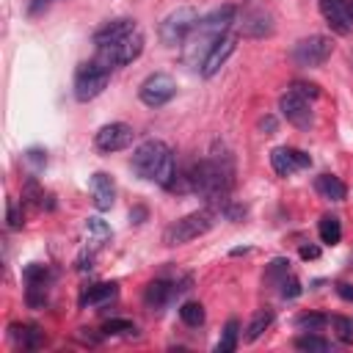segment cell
<instances>
[{
	"mask_svg": "<svg viewBox=\"0 0 353 353\" xmlns=\"http://www.w3.org/2000/svg\"><path fill=\"white\" fill-rule=\"evenodd\" d=\"M237 22V8L234 6H221L215 11H210L207 17H201L196 22V28L190 30V36L182 41V61L190 69H201L204 58L210 55V50L215 47V41L229 33V28Z\"/></svg>",
	"mask_w": 353,
	"mask_h": 353,
	"instance_id": "cell-1",
	"label": "cell"
},
{
	"mask_svg": "<svg viewBox=\"0 0 353 353\" xmlns=\"http://www.w3.org/2000/svg\"><path fill=\"white\" fill-rule=\"evenodd\" d=\"M132 171L141 179H149L160 188H171L174 176H176V157L174 152L163 143V141H143L135 152H132Z\"/></svg>",
	"mask_w": 353,
	"mask_h": 353,
	"instance_id": "cell-2",
	"label": "cell"
},
{
	"mask_svg": "<svg viewBox=\"0 0 353 353\" xmlns=\"http://www.w3.org/2000/svg\"><path fill=\"white\" fill-rule=\"evenodd\" d=\"M212 223H215V210H212V207L196 210V212H190V215H185V218H179V221H174V223H168L165 232H163V243H165V245L190 243V240L207 234V232L212 229Z\"/></svg>",
	"mask_w": 353,
	"mask_h": 353,
	"instance_id": "cell-3",
	"label": "cell"
},
{
	"mask_svg": "<svg viewBox=\"0 0 353 353\" xmlns=\"http://www.w3.org/2000/svg\"><path fill=\"white\" fill-rule=\"evenodd\" d=\"M110 83V66L102 63L99 58H91L77 66L74 72V99L77 102H91L97 99Z\"/></svg>",
	"mask_w": 353,
	"mask_h": 353,
	"instance_id": "cell-4",
	"label": "cell"
},
{
	"mask_svg": "<svg viewBox=\"0 0 353 353\" xmlns=\"http://www.w3.org/2000/svg\"><path fill=\"white\" fill-rule=\"evenodd\" d=\"M199 19L201 17H199V11L193 6H179L171 14H165V19L157 28V36H160V41L165 47H176V44H182L190 36V30L196 28Z\"/></svg>",
	"mask_w": 353,
	"mask_h": 353,
	"instance_id": "cell-5",
	"label": "cell"
},
{
	"mask_svg": "<svg viewBox=\"0 0 353 353\" xmlns=\"http://www.w3.org/2000/svg\"><path fill=\"white\" fill-rule=\"evenodd\" d=\"M141 52H143V33H141V30H132V33H127L121 41L108 44V47H99V50H97V58L113 69V66L132 63Z\"/></svg>",
	"mask_w": 353,
	"mask_h": 353,
	"instance_id": "cell-6",
	"label": "cell"
},
{
	"mask_svg": "<svg viewBox=\"0 0 353 353\" xmlns=\"http://www.w3.org/2000/svg\"><path fill=\"white\" fill-rule=\"evenodd\" d=\"M331 52H334V41H331L328 36L314 33V36L301 39V41L292 47V52H290V55H292V61H295L298 66L314 69V66L325 63V61L331 58Z\"/></svg>",
	"mask_w": 353,
	"mask_h": 353,
	"instance_id": "cell-7",
	"label": "cell"
},
{
	"mask_svg": "<svg viewBox=\"0 0 353 353\" xmlns=\"http://www.w3.org/2000/svg\"><path fill=\"white\" fill-rule=\"evenodd\" d=\"M138 97L146 108H163L176 97V80L165 72H154L138 85Z\"/></svg>",
	"mask_w": 353,
	"mask_h": 353,
	"instance_id": "cell-8",
	"label": "cell"
},
{
	"mask_svg": "<svg viewBox=\"0 0 353 353\" xmlns=\"http://www.w3.org/2000/svg\"><path fill=\"white\" fill-rule=\"evenodd\" d=\"M279 110H281V116H284L292 127H298V130H309V127L314 124L312 99H306V97H301V94H295V91H290V88L279 97Z\"/></svg>",
	"mask_w": 353,
	"mask_h": 353,
	"instance_id": "cell-9",
	"label": "cell"
},
{
	"mask_svg": "<svg viewBox=\"0 0 353 353\" xmlns=\"http://www.w3.org/2000/svg\"><path fill=\"white\" fill-rule=\"evenodd\" d=\"M132 138H135V132H132L130 124H124V121H110V124H105V127L97 130L94 143H97L99 152L110 154V152H121V149H127V146L132 143Z\"/></svg>",
	"mask_w": 353,
	"mask_h": 353,
	"instance_id": "cell-10",
	"label": "cell"
},
{
	"mask_svg": "<svg viewBox=\"0 0 353 353\" xmlns=\"http://www.w3.org/2000/svg\"><path fill=\"white\" fill-rule=\"evenodd\" d=\"M320 11L334 33L345 36L353 30V0H320Z\"/></svg>",
	"mask_w": 353,
	"mask_h": 353,
	"instance_id": "cell-11",
	"label": "cell"
},
{
	"mask_svg": "<svg viewBox=\"0 0 353 353\" xmlns=\"http://www.w3.org/2000/svg\"><path fill=\"white\" fill-rule=\"evenodd\" d=\"M270 165L279 176H290L295 174L298 168H309L312 165V157L301 149H290V146H276L270 152Z\"/></svg>",
	"mask_w": 353,
	"mask_h": 353,
	"instance_id": "cell-12",
	"label": "cell"
},
{
	"mask_svg": "<svg viewBox=\"0 0 353 353\" xmlns=\"http://www.w3.org/2000/svg\"><path fill=\"white\" fill-rule=\"evenodd\" d=\"M234 47H237V36H234V33H223V36L215 41V47L210 50V55L204 58V63H201V74H204V77L218 74V69L229 61V55L234 52Z\"/></svg>",
	"mask_w": 353,
	"mask_h": 353,
	"instance_id": "cell-13",
	"label": "cell"
},
{
	"mask_svg": "<svg viewBox=\"0 0 353 353\" xmlns=\"http://www.w3.org/2000/svg\"><path fill=\"white\" fill-rule=\"evenodd\" d=\"M132 30H138V28H135V19H130V17L110 19V22H105L102 28L94 30V44H97V50H99V47H108V44H116V41H121V39H124L127 33H132Z\"/></svg>",
	"mask_w": 353,
	"mask_h": 353,
	"instance_id": "cell-14",
	"label": "cell"
},
{
	"mask_svg": "<svg viewBox=\"0 0 353 353\" xmlns=\"http://www.w3.org/2000/svg\"><path fill=\"white\" fill-rule=\"evenodd\" d=\"M91 199H94V207L102 210V212L113 207V201H116V185H113V179L105 171H97L91 176Z\"/></svg>",
	"mask_w": 353,
	"mask_h": 353,
	"instance_id": "cell-15",
	"label": "cell"
},
{
	"mask_svg": "<svg viewBox=\"0 0 353 353\" xmlns=\"http://www.w3.org/2000/svg\"><path fill=\"white\" fill-rule=\"evenodd\" d=\"M240 33H243V36H251V39H262V36H270V33H273V22H270V14H265V11H248V14L243 17Z\"/></svg>",
	"mask_w": 353,
	"mask_h": 353,
	"instance_id": "cell-16",
	"label": "cell"
},
{
	"mask_svg": "<svg viewBox=\"0 0 353 353\" xmlns=\"http://www.w3.org/2000/svg\"><path fill=\"white\" fill-rule=\"evenodd\" d=\"M174 295H176V287H171L168 281L157 279V281H149V284H146V290H143V303L154 312V309H163Z\"/></svg>",
	"mask_w": 353,
	"mask_h": 353,
	"instance_id": "cell-17",
	"label": "cell"
},
{
	"mask_svg": "<svg viewBox=\"0 0 353 353\" xmlns=\"http://www.w3.org/2000/svg\"><path fill=\"white\" fill-rule=\"evenodd\" d=\"M314 190H317V196L325 199V201H342V199L347 196L345 182H342L339 176H334V174H320V176H314Z\"/></svg>",
	"mask_w": 353,
	"mask_h": 353,
	"instance_id": "cell-18",
	"label": "cell"
},
{
	"mask_svg": "<svg viewBox=\"0 0 353 353\" xmlns=\"http://www.w3.org/2000/svg\"><path fill=\"white\" fill-rule=\"evenodd\" d=\"M110 298H116V284H113V281L91 284V287H85V290H83V295H80V309L102 306V303H108Z\"/></svg>",
	"mask_w": 353,
	"mask_h": 353,
	"instance_id": "cell-19",
	"label": "cell"
},
{
	"mask_svg": "<svg viewBox=\"0 0 353 353\" xmlns=\"http://www.w3.org/2000/svg\"><path fill=\"white\" fill-rule=\"evenodd\" d=\"M317 232H320V240L325 245H336L342 240V223L336 215H323L320 223H317Z\"/></svg>",
	"mask_w": 353,
	"mask_h": 353,
	"instance_id": "cell-20",
	"label": "cell"
},
{
	"mask_svg": "<svg viewBox=\"0 0 353 353\" xmlns=\"http://www.w3.org/2000/svg\"><path fill=\"white\" fill-rule=\"evenodd\" d=\"M237 339H240V323L232 317V320H226V325H223V334H221V339H218V345H215V353H232V350L237 347Z\"/></svg>",
	"mask_w": 353,
	"mask_h": 353,
	"instance_id": "cell-21",
	"label": "cell"
},
{
	"mask_svg": "<svg viewBox=\"0 0 353 353\" xmlns=\"http://www.w3.org/2000/svg\"><path fill=\"white\" fill-rule=\"evenodd\" d=\"M273 323V312H256L254 317H251V323H248V328H245V342H256L265 331H268V325Z\"/></svg>",
	"mask_w": 353,
	"mask_h": 353,
	"instance_id": "cell-22",
	"label": "cell"
},
{
	"mask_svg": "<svg viewBox=\"0 0 353 353\" xmlns=\"http://www.w3.org/2000/svg\"><path fill=\"white\" fill-rule=\"evenodd\" d=\"M179 317H182V323H185V325L199 328V325L204 323V306H201L199 301H188V303H182V306H179Z\"/></svg>",
	"mask_w": 353,
	"mask_h": 353,
	"instance_id": "cell-23",
	"label": "cell"
},
{
	"mask_svg": "<svg viewBox=\"0 0 353 353\" xmlns=\"http://www.w3.org/2000/svg\"><path fill=\"white\" fill-rule=\"evenodd\" d=\"M295 347L298 350H312V353H325V350H331V342L317 336V334H303V336L295 339Z\"/></svg>",
	"mask_w": 353,
	"mask_h": 353,
	"instance_id": "cell-24",
	"label": "cell"
},
{
	"mask_svg": "<svg viewBox=\"0 0 353 353\" xmlns=\"http://www.w3.org/2000/svg\"><path fill=\"white\" fill-rule=\"evenodd\" d=\"M331 328L342 345H353V320L350 317H342V314L331 317Z\"/></svg>",
	"mask_w": 353,
	"mask_h": 353,
	"instance_id": "cell-25",
	"label": "cell"
},
{
	"mask_svg": "<svg viewBox=\"0 0 353 353\" xmlns=\"http://www.w3.org/2000/svg\"><path fill=\"white\" fill-rule=\"evenodd\" d=\"M325 323H328V317L325 314H317V312H303V314L295 317V325L301 331H320Z\"/></svg>",
	"mask_w": 353,
	"mask_h": 353,
	"instance_id": "cell-26",
	"label": "cell"
},
{
	"mask_svg": "<svg viewBox=\"0 0 353 353\" xmlns=\"http://www.w3.org/2000/svg\"><path fill=\"white\" fill-rule=\"evenodd\" d=\"M290 91H295V94H301V97H306V99H317V97H320V88H317L314 83H306V80H295V83L290 85Z\"/></svg>",
	"mask_w": 353,
	"mask_h": 353,
	"instance_id": "cell-27",
	"label": "cell"
},
{
	"mask_svg": "<svg viewBox=\"0 0 353 353\" xmlns=\"http://www.w3.org/2000/svg\"><path fill=\"white\" fill-rule=\"evenodd\" d=\"M41 331L39 325H22V347H39Z\"/></svg>",
	"mask_w": 353,
	"mask_h": 353,
	"instance_id": "cell-28",
	"label": "cell"
},
{
	"mask_svg": "<svg viewBox=\"0 0 353 353\" xmlns=\"http://www.w3.org/2000/svg\"><path fill=\"white\" fill-rule=\"evenodd\" d=\"M6 218H8V226H11V229H19V226H22V212H19V204H17L14 199H8Z\"/></svg>",
	"mask_w": 353,
	"mask_h": 353,
	"instance_id": "cell-29",
	"label": "cell"
},
{
	"mask_svg": "<svg viewBox=\"0 0 353 353\" xmlns=\"http://www.w3.org/2000/svg\"><path fill=\"white\" fill-rule=\"evenodd\" d=\"M135 331V325L130 320H108L105 323V334H130Z\"/></svg>",
	"mask_w": 353,
	"mask_h": 353,
	"instance_id": "cell-30",
	"label": "cell"
},
{
	"mask_svg": "<svg viewBox=\"0 0 353 353\" xmlns=\"http://www.w3.org/2000/svg\"><path fill=\"white\" fill-rule=\"evenodd\" d=\"M281 295L284 298H295V295H301V284H298V279H284L281 281Z\"/></svg>",
	"mask_w": 353,
	"mask_h": 353,
	"instance_id": "cell-31",
	"label": "cell"
},
{
	"mask_svg": "<svg viewBox=\"0 0 353 353\" xmlns=\"http://www.w3.org/2000/svg\"><path fill=\"white\" fill-rule=\"evenodd\" d=\"M85 232H94V234H110V229L102 223V218H88V221H85Z\"/></svg>",
	"mask_w": 353,
	"mask_h": 353,
	"instance_id": "cell-32",
	"label": "cell"
},
{
	"mask_svg": "<svg viewBox=\"0 0 353 353\" xmlns=\"http://www.w3.org/2000/svg\"><path fill=\"white\" fill-rule=\"evenodd\" d=\"M336 295H339L342 301H350V303H353V284L339 281V284H336Z\"/></svg>",
	"mask_w": 353,
	"mask_h": 353,
	"instance_id": "cell-33",
	"label": "cell"
},
{
	"mask_svg": "<svg viewBox=\"0 0 353 353\" xmlns=\"http://www.w3.org/2000/svg\"><path fill=\"white\" fill-rule=\"evenodd\" d=\"M259 130H262L265 135H273V132H276V119H273V116L259 119Z\"/></svg>",
	"mask_w": 353,
	"mask_h": 353,
	"instance_id": "cell-34",
	"label": "cell"
},
{
	"mask_svg": "<svg viewBox=\"0 0 353 353\" xmlns=\"http://www.w3.org/2000/svg\"><path fill=\"white\" fill-rule=\"evenodd\" d=\"M25 157H28L33 165H44V163H47V157H44V152H41V149H30Z\"/></svg>",
	"mask_w": 353,
	"mask_h": 353,
	"instance_id": "cell-35",
	"label": "cell"
},
{
	"mask_svg": "<svg viewBox=\"0 0 353 353\" xmlns=\"http://www.w3.org/2000/svg\"><path fill=\"white\" fill-rule=\"evenodd\" d=\"M298 254H301V259H317L320 256V248L317 245H301Z\"/></svg>",
	"mask_w": 353,
	"mask_h": 353,
	"instance_id": "cell-36",
	"label": "cell"
},
{
	"mask_svg": "<svg viewBox=\"0 0 353 353\" xmlns=\"http://www.w3.org/2000/svg\"><path fill=\"white\" fill-rule=\"evenodd\" d=\"M130 218H132V223H143V218H146V210H143V207H135V210L130 212Z\"/></svg>",
	"mask_w": 353,
	"mask_h": 353,
	"instance_id": "cell-37",
	"label": "cell"
},
{
	"mask_svg": "<svg viewBox=\"0 0 353 353\" xmlns=\"http://www.w3.org/2000/svg\"><path fill=\"white\" fill-rule=\"evenodd\" d=\"M47 3H50V0H33V3H30V14H39L41 8H47Z\"/></svg>",
	"mask_w": 353,
	"mask_h": 353,
	"instance_id": "cell-38",
	"label": "cell"
}]
</instances>
